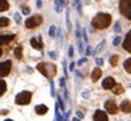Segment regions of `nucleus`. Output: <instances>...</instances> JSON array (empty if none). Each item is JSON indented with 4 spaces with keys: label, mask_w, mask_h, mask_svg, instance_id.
I'll return each instance as SVG.
<instances>
[{
    "label": "nucleus",
    "mask_w": 131,
    "mask_h": 121,
    "mask_svg": "<svg viewBox=\"0 0 131 121\" xmlns=\"http://www.w3.org/2000/svg\"><path fill=\"white\" fill-rule=\"evenodd\" d=\"M96 65H99V66H102L103 65V61L100 58H96Z\"/></svg>",
    "instance_id": "2f4dec72"
},
{
    "label": "nucleus",
    "mask_w": 131,
    "mask_h": 121,
    "mask_svg": "<svg viewBox=\"0 0 131 121\" xmlns=\"http://www.w3.org/2000/svg\"><path fill=\"white\" fill-rule=\"evenodd\" d=\"M110 23H111V16L110 14H106V13H99L92 20L93 27L97 28V30H104V28H107L110 25Z\"/></svg>",
    "instance_id": "f257e3e1"
},
{
    "label": "nucleus",
    "mask_w": 131,
    "mask_h": 121,
    "mask_svg": "<svg viewBox=\"0 0 131 121\" xmlns=\"http://www.w3.org/2000/svg\"><path fill=\"white\" fill-rule=\"evenodd\" d=\"M65 4H66V0H57L55 2V10L58 13H61L63 10V7H65Z\"/></svg>",
    "instance_id": "4468645a"
},
{
    "label": "nucleus",
    "mask_w": 131,
    "mask_h": 121,
    "mask_svg": "<svg viewBox=\"0 0 131 121\" xmlns=\"http://www.w3.org/2000/svg\"><path fill=\"white\" fill-rule=\"evenodd\" d=\"M6 89H7L6 82H4V80H0V96H3L4 93H6Z\"/></svg>",
    "instance_id": "aec40b11"
},
{
    "label": "nucleus",
    "mask_w": 131,
    "mask_h": 121,
    "mask_svg": "<svg viewBox=\"0 0 131 121\" xmlns=\"http://www.w3.org/2000/svg\"><path fill=\"white\" fill-rule=\"evenodd\" d=\"M93 120H94V121H107L108 118H107V114H106L104 111H102V110H97V111L94 113V115H93Z\"/></svg>",
    "instance_id": "6e6552de"
},
{
    "label": "nucleus",
    "mask_w": 131,
    "mask_h": 121,
    "mask_svg": "<svg viewBox=\"0 0 131 121\" xmlns=\"http://www.w3.org/2000/svg\"><path fill=\"white\" fill-rule=\"evenodd\" d=\"M14 20H16V23H17V24H20V23H21V16L18 13H16L14 14Z\"/></svg>",
    "instance_id": "bb28decb"
},
{
    "label": "nucleus",
    "mask_w": 131,
    "mask_h": 121,
    "mask_svg": "<svg viewBox=\"0 0 131 121\" xmlns=\"http://www.w3.org/2000/svg\"><path fill=\"white\" fill-rule=\"evenodd\" d=\"M23 14H30V8L28 7H23Z\"/></svg>",
    "instance_id": "72a5a7b5"
},
{
    "label": "nucleus",
    "mask_w": 131,
    "mask_h": 121,
    "mask_svg": "<svg viewBox=\"0 0 131 121\" xmlns=\"http://www.w3.org/2000/svg\"><path fill=\"white\" fill-rule=\"evenodd\" d=\"M10 69H12V62L6 61L0 63V78H4L10 73Z\"/></svg>",
    "instance_id": "423d86ee"
},
{
    "label": "nucleus",
    "mask_w": 131,
    "mask_h": 121,
    "mask_svg": "<svg viewBox=\"0 0 131 121\" xmlns=\"http://www.w3.org/2000/svg\"><path fill=\"white\" fill-rule=\"evenodd\" d=\"M120 108H121V111H124V113H131V101L124 100L121 103V106H120Z\"/></svg>",
    "instance_id": "ddd939ff"
},
{
    "label": "nucleus",
    "mask_w": 131,
    "mask_h": 121,
    "mask_svg": "<svg viewBox=\"0 0 131 121\" xmlns=\"http://www.w3.org/2000/svg\"><path fill=\"white\" fill-rule=\"evenodd\" d=\"M120 42H121V38H120V35H117L116 38H114V41H113V44L114 45H118Z\"/></svg>",
    "instance_id": "cd10ccee"
},
{
    "label": "nucleus",
    "mask_w": 131,
    "mask_h": 121,
    "mask_svg": "<svg viewBox=\"0 0 131 121\" xmlns=\"http://www.w3.org/2000/svg\"><path fill=\"white\" fill-rule=\"evenodd\" d=\"M66 28L69 31L72 30V25H71V20H69V13H66Z\"/></svg>",
    "instance_id": "a878e982"
},
{
    "label": "nucleus",
    "mask_w": 131,
    "mask_h": 121,
    "mask_svg": "<svg viewBox=\"0 0 131 121\" xmlns=\"http://www.w3.org/2000/svg\"><path fill=\"white\" fill-rule=\"evenodd\" d=\"M41 6H42V3H41V0H37V7H38V8H40V7H41Z\"/></svg>",
    "instance_id": "f704fd0d"
},
{
    "label": "nucleus",
    "mask_w": 131,
    "mask_h": 121,
    "mask_svg": "<svg viewBox=\"0 0 131 121\" xmlns=\"http://www.w3.org/2000/svg\"><path fill=\"white\" fill-rule=\"evenodd\" d=\"M41 24H42V17L41 16H32L26 21L27 28H37L38 25H41Z\"/></svg>",
    "instance_id": "39448f33"
},
{
    "label": "nucleus",
    "mask_w": 131,
    "mask_h": 121,
    "mask_svg": "<svg viewBox=\"0 0 131 121\" xmlns=\"http://www.w3.org/2000/svg\"><path fill=\"white\" fill-rule=\"evenodd\" d=\"M31 92H21L18 93L17 96H16V104H18V106H26V104H28L30 101H31Z\"/></svg>",
    "instance_id": "7ed1b4c3"
},
{
    "label": "nucleus",
    "mask_w": 131,
    "mask_h": 121,
    "mask_svg": "<svg viewBox=\"0 0 131 121\" xmlns=\"http://www.w3.org/2000/svg\"><path fill=\"white\" fill-rule=\"evenodd\" d=\"M104 107H106V111L108 114H117V111H118V107H117L116 101H113V100H107Z\"/></svg>",
    "instance_id": "0eeeda50"
},
{
    "label": "nucleus",
    "mask_w": 131,
    "mask_h": 121,
    "mask_svg": "<svg viewBox=\"0 0 131 121\" xmlns=\"http://www.w3.org/2000/svg\"><path fill=\"white\" fill-rule=\"evenodd\" d=\"M89 96V93H88V90H85V92H83V97H88Z\"/></svg>",
    "instance_id": "58836bf2"
},
{
    "label": "nucleus",
    "mask_w": 131,
    "mask_h": 121,
    "mask_svg": "<svg viewBox=\"0 0 131 121\" xmlns=\"http://www.w3.org/2000/svg\"><path fill=\"white\" fill-rule=\"evenodd\" d=\"M6 121H13V120H6Z\"/></svg>",
    "instance_id": "37998d69"
},
{
    "label": "nucleus",
    "mask_w": 131,
    "mask_h": 121,
    "mask_svg": "<svg viewBox=\"0 0 131 121\" xmlns=\"http://www.w3.org/2000/svg\"><path fill=\"white\" fill-rule=\"evenodd\" d=\"M6 10H9L7 0H0V11H6Z\"/></svg>",
    "instance_id": "f3484780"
},
{
    "label": "nucleus",
    "mask_w": 131,
    "mask_h": 121,
    "mask_svg": "<svg viewBox=\"0 0 131 121\" xmlns=\"http://www.w3.org/2000/svg\"><path fill=\"white\" fill-rule=\"evenodd\" d=\"M37 69H38V72H41L45 78H48V79L54 78L55 73H57V66H55L54 63H48V62L38 63L37 65Z\"/></svg>",
    "instance_id": "f03ea898"
},
{
    "label": "nucleus",
    "mask_w": 131,
    "mask_h": 121,
    "mask_svg": "<svg viewBox=\"0 0 131 121\" xmlns=\"http://www.w3.org/2000/svg\"><path fill=\"white\" fill-rule=\"evenodd\" d=\"M103 45H104V41H102V42H100V44H99V47L96 48V52H99V51L102 49V47H103Z\"/></svg>",
    "instance_id": "c756f323"
},
{
    "label": "nucleus",
    "mask_w": 131,
    "mask_h": 121,
    "mask_svg": "<svg viewBox=\"0 0 131 121\" xmlns=\"http://www.w3.org/2000/svg\"><path fill=\"white\" fill-rule=\"evenodd\" d=\"M73 56V47H69V58Z\"/></svg>",
    "instance_id": "7c9ffc66"
},
{
    "label": "nucleus",
    "mask_w": 131,
    "mask_h": 121,
    "mask_svg": "<svg viewBox=\"0 0 131 121\" xmlns=\"http://www.w3.org/2000/svg\"><path fill=\"white\" fill-rule=\"evenodd\" d=\"M124 69L127 70L128 73H131V58L127 59V61L124 62Z\"/></svg>",
    "instance_id": "4be33fe9"
},
{
    "label": "nucleus",
    "mask_w": 131,
    "mask_h": 121,
    "mask_svg": "<svg viewBox=\"0 0 131 121\" xmlns=\"http://www.w3.org/2000/svg\"><path fill=\"white\" fill-rule=\"evenodd\" d=\"M100 76H102V69H100V68H96V69L93 70V73H92V80L97 82L100 79Z\"/></svg>",
    "instance_id": "dca6fc26"
},
{
    "label": "nucleus",
    "mask_w": 131,
    "mask_h": 121,
    "mask_svg": "<svg viewBox=\"0 0 131 121\" xmlns=\"http://www.w3.org/2000/svg\"><path fill=\"white\" fill-rule=\"evenodd\" d=\"M31 45L32 48H35V49H42V39H41V37H34V38H31Z\"/></svg>",
    "instance_id": "1a4fd4ad"
},
{
    "label": "nucleus",
    "mask_w": 131,
    "mask_h": 121,
    "mask_svg": "<svg viewBox=\"0 0 131 121\" xmlns=\"http://www.w3.org/2000/svg\"><path fill=\"white\" fill-rule=\"evenodd\" d=\"M78 117H79V118H83V113H82V111H78Z\"/></svg>",
    "instance_id": "c9c22d12"
},
{
    "label": "nucleus",
    "mask_w": 131,
    "mask_h": 121,
    "mask_svg": "<svg viewBox=\"0 0 131 121\" xmlns=\"http://www.w3.org/2000/svg\"><path fill=\"white\" fill-rule=\"evenodd\" d=\"M72 121H79V118H72Z\"/></svg>",
    "instance_id": "a19ab883"
},
{
    "label": "nucleus",
    "mask_w": 131,
    "mask_h": 121,
    "mask_svg": "<svg viewBox=\"0 0 131 121\" xmlns=\"http://www.w3.org/2000/svg\"><path fill=\"white\" fill-rule=\"evenodd\" d=\"M2 53H3V51H2V48H0V56H2Z\"/></svg>",
    "instance_id": "79ce46f5"
},
{
    "label": "nucleus",
    "mask_w": 131,
    "mask_h": 121,
    "mask_svg": "<svg viewBox=\"0 0 131 121\" xmlns=\"http://www.w3.org/2000/svg\"><path fill=\"white\" fill-rule=\"evenodd\" d=\"M47 111H48V107L44 106V104H38V106L35 107V113H37V114H40V115L45 114Z\"/></svg>",
    "instance_id": "2eb2a0df"
},
{
    "label": "nucleus",
    "mask_w": 131,
    "mask_h": 121,
    "mask_svg": "<svg viewBox=\"0 0 131 121\" xmlns=\"http://www.w3.org/2000/svg\"><path fill=\"white\" fill-rule=\"evenodd\" d=\"M13 39H14V34H3V35H0V45L9 44Z\"/></svg>",
    "instance_id": "9d476101"
},
{
    "label": "nucleus",
    "mask_w": 131,
    "mask_h": 121,
    "mask_svg": "<svg viewBox=\"0 0 131 121\" xmlns=\"http://www.w3.org/2000/svg\"><path fill=\"white\" fill-rule=\"evenodd\" d=\"M123 47H124V49L127 51V52H131V31H128L127 37H125V39H124Z\"/></svg>",
    "instance_id": "f8f14e48"
},
{
    "label": "nucleus",
    "mask_w": 131,
    "mask_h": 121,
    "mask_svg": "<svg viewBox=\"0 0 131 121\" xmlns=\"http://www.w3.org/2000/svg\"><path fill=\"white\" fill-rule=\"evenodd\" d=\"M124 92V89H123V86H116V84H114V87H113V93L114 94H121V93Z\"/></svg>",
    "instance_id": "412c9836"
},
{
    "label": "nucleus",
    "mask_w": 131,
    "mask_h": 121,
    "mask_svg": "<svg viewBox=\"0 0 131 121\" xmlns=\"http://www.w3.org/2000/svg\"><path fill=\"white\" fill-rule=\"evenodd\" d=\"M114 31H116V32L121 31V27H120V23H116V25H114Z\"/></svg>",
    "instance_id": "c85d7f7f"
},
{
    "label": "nucleus",
    "mask_w": 131,
    "mask_h": 121,
    "mask_svg": "<svg viewBox=\"0 0 131 121\" xmlns=\"http://www.w3.org/2000/svg\"><path fill=\"white\" fill-rule=\"evenodd\" d=\"M73 7H76L78 13H79V14H82V7H80V3H79V0H73Z\"/></svg>",
    "instance_id": "5701e85b"
},
{
    "label": "nucleus",
    "mask_w": 131,
    "mask_h": 121,
    "mask_svg": "<svg viewBox=\"0 0 131 121\" xmlns=\"http://www.w3.org/2000/svg\"><path fill=\"white\" fill-rule=\"evenodd\" d=\"M7 113H9V111H7V110H2V111H0V114H3V115H6Z\"/></svg>",
    "instance_id": "e433bc0d"
},
{
    "label": "nucleus",
    "mask_w": 131,
    "mask_h": 121,
    "mask_svg": "<svg viewBox=\"0 0 131 121\" xmlns=\"http://www.w3.org/2000/svg\"><path fill=\"white\" fill-rule=\"evenodd\" d=\"M69 69H71V70H73V69H75V63H71V66H69Z\"/></svg>",
    "instance_id": "ea45409f"
},
{
    "label": "nucleus",
    "mask_w": 131,
    "mask_h": 121,
    "mask_svg": "<svg viewBox=\"0 0 131 121\" xmlns=\"http://www.w3.org/2000/svg\"><path fill=\"white\" fill-rule=\"evenodd\" d=\"M85 61H86V58H82V59H80V61H79V65L85 63Z\"/></svg>",
    "instance_id": "4c0bfd02"
},
{
    "label": "nucleus",
    "mask_w": 131,
    "mask_h": 121,
    "mask_svg": "<svg viewBox=\"0 0 131 121\" xmlns=\"http://www.w3.org/2000/svg\"><path fill=\"white\" fill-rule=\"evenodd\" d=\"M117 62H118V55H113V56L110 58V63L113 65V66H116Z\"/></svg>",
    "instance_id": "b1692460"
},
{
    "label": "nucleus",
    "mask_w": 131,
    "mask_h": 121,
    "mask_svg": "<svg viewBox=\"0 0 131 121\" xmlns=\"http://www.w3.org/2000/svg\"><path fill=\"white\" fill-rule=\"evenodd\" d=\"M48 32H49V37H55V34H57V28H55L54 25H51L49 30H48Z\"/></svg>",
    "instance_id": "393cba45"
},
{
    "label": "nucleus",
    "mask_w": 131,
    "mask_h": 121,
    "mask_svg": "<svg viewBox=\"0 0 131 121\" xmlns=\"http://www.w3.org/2000/svg\"><path fill=\"white\" fill-rule=\"evenodd\" d=\"M114 79L113 78H106L104 80H103V83H102V86H103V89H113L114 87Z\"/></svg>",
    "instance_id": "9b49d317"
},
{
    "label": "nucleus",
    "mask_w": 131,
    "mask_h": 121,
    "mask_svg": "<svg viewBox=\"0 0 131 121\" xmlns=\"http://www.w3.org/2000/svg\"><path fill=\"white\" fill-rule=\"evenodd\" d=\"M14 55H16V58H18V59H21L23 58V47H17L14 49Z\"/></svg>",
    "instance_id": "a211bd4d"
},
{
    "label": "nucleus",
    "mask_w": 131,
    "mask_h": 121,
    "mask_svg": "<svg viewBox=\"0 0 131 121\" xmlns=\"http://www.w3.org/2000/svg\"><path fill=\"white\" fill-rule=\"evenodd\" d=\"M120 11L124 17L131 20V0H121L120 2Z\"/></svg>",
    "instance_id": "20e7f679"
},
{
    "label": "nucleus",
    "mask_w": 131,
    "mask_h": 121,
    "mask_svg": "<svg viewBox=\"0 0 131 121\" xmlns=\"http://www.w3.org/2000/svg\"><path fill=\"white\" fill-rule=\"evenodd\" d=\"M49 56H51L52 59L57 58V52H55V51H51V52H49Z\"/></svg>",
    "instance_id": "473e14b6"
},
{
    "label": "nucleus",
    "mask_w": 131,
    "mask_h": 121,
    "mask_svg": "<svg viewBox=\"0 0 131 121\" xmlns=\"http://www.w3.org/2000/svg\"><path fill=\"white\" fill-rule=\"evenodd\" d=\"M10 24V20L7 17H0V27H7Z\"/></svg>",
    "instance_id": "6ab92c4d"
}]
</instances>
